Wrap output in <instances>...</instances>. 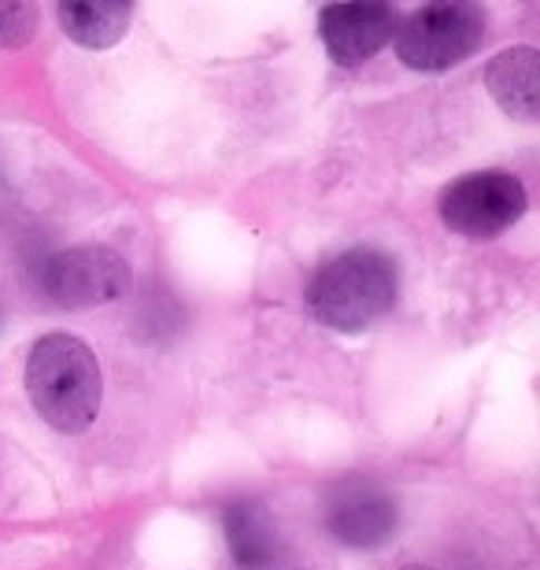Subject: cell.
<instances>
[{
	"label": "cell",
	"instance_id": "cell-8",
	"mask_svg": "<svg viewBox=\"0 0 540 570\" xmlns=\"http://www.w3.org/2000/svg\"><path fill=\"white\" fill-rule=\"evenodd\" d=\"M489 89L508 116L533 122L540 105V56L537 49H508L489 63Z\"/></svg>",
	"mask_w": 540,
	"mask_h": 570
},
{
	"label": "cell",
	"instance_id": "cell-11",
	"mask_svg": "<svg viewBox=\"0 0 540 570\" xmlns=\"http://www.w3.org/2000/svg\"><path fill=\"white\" fill-rule=\"evenodd\" d=\"M38 33V8L0 4V49H19Z\"/></svg>",
	"mask_w": 540,
	"mask_h": 570
},
{
	"label": "cell",
	"instance_id": "cell-2",
	"mask_svg": "<svg viewBox=\"0 0 540 570\" xmlns=\"http://www.w3.org/2000/svg\"><path fill=\"white\" fill-rule=\"evenodd\" d=\"M396 301V267L393 259L374 248H352L318 271L307 304L318 323L344 334L377 323Z\"/></svg>",
	"mask_w": 540,
	"mask_h": 570
},
{
	"label": "cell",
	"instance_id": "cell-10",
	"mask_svg": "<svg viewBox=\"0 0 540 570\" xmlns=\"http://www.w3.org/2000/svg\"><path fill=\"white\" fill-rule=\"evenodd\" d=\"M130 22V8L126 4H60V27L71 41L86 45V49H108L126 33Z\"/></svg>",
	"mask_w": 540,
	"mask_h": 570
},
{
	"label": "cell",
	"instance_id": "cell-3",
	"mask_svg": "<svg viewBox=\"0 0 540 570\" xmlns=\"http://www.w3.org/2000/svg\"><path fill=\"white\" fill-rule=\"evenodd\" d=\"M485 38V16L474 4H430L396 33L400 60L415 71H448L463 63Z\"/></svg>",
	"mask_w": 540,
	"mask_h": 570
},
{
	"label": "cell",
	"instance_id": "cell-1",
	"mask_svg": "<svg viewBox=\"0 0 540 570\" xmlns=\"http://www.w3.org/2000/svg\"><path fill=\"white\" fill-rule=\"evenodd\" d=\"M27 393L49 426L63 433L89 430L100 412V393H105L97 356L78 337H41L27 360Z\"/></svg>",
	"mask_w": 540,
	"mask_h": 570
},
{
	"label": "cell",
	"instance_id": "cell-9",
	"mask_svg": "<svg viewBox=\"0 0 540 570\" xmlns=\"http://www.w3.org/2000/svg\"><path fill=\"white\" fill-rule=\"evenodd\" d=\"M226 544L234 552V563L240 570H267L278 560V533L267 515V508L256 500H237L223 511Z\"/></svg>",
	"mask_w": 540,
	"mask_h": 570
},
{
	"label": "cell",
	"instance_id": "cell-6",
	"mask_svg": "<svg viewBox=\"0 0 540 570\" xmlns=\"http://www.w3.org/2000/svg\"><path fill=\"white\" fill-rule=\"evenodd\" d=\"M396 500L374 482H341L326 500V530L352 549H374L396 533Z\"/></svg>",
	"mask_w": 540,
	"mask_h": 570
},
{
	"label": "cell",
	"instance_id": "cell-7",
	"mask_svg": "<svg viewBox=\"0 0 540 570\" xmlns=\"http://www.w3.org/2000/svg\"><path fill=\"white\" fill-rule=\"evenodd\" d=\"M318 30L333 60L341 67H360L396 33V11L389 4H333L318 16Z\"/></svg>",
	"mask_w": 540,
	"mask_h": 570
},
{
	"label": "cell",
	"instance_id": "cell-4",
	"mask_svg": "<svg viewBox=\"0 0 540 570\" xmlns=\"http://www.w3.org/2000/svg\"><path fill=\"white\" fill-rule=\"evenodd\" d=\"M38 282L56 307H94L119 301L130 289V264L115 248L82 245L45 259Z\"/></svg>",
	"mask_w": 540,
	"mask_h": 570
},
{
	"label": "cell",
	"instance_id": "cell-5",
	"mask_svg": "<svg viewBox=\"0 0 540 570\" xmlns=\"http://www.w3.org/2000/svg\"><path fill=\"white\" fill-rule=\"evenodd\" d=\"M526 212V189L514 175L503 170H481V175L459 178L444 189L441 219L455 234L467 237H497L500 230Z\"/></svg>",
	"mask_w": 540,
	"mask_h": 570
},
{
	"label": "cell",
	"instance_id": "cell-12",
	"mask_svg": "<svg viewBox=\"0 0 540 570\" xmlns=\"http://www.w3.org/2000/svg\"><path fill=\"white\" fill-rule=\"evenodd\" d=\"M400 570H433V567H426V563H408V567H400Z\"/></svg>",
	"mask_w": 540,
	"mask_h": 570
}]
</instances>
